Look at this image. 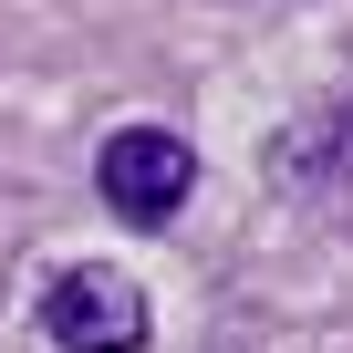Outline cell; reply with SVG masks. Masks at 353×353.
<instances>
[{
  "instance_id": "2",
  "label": "cell",
  "mask_w": 353,
  "mask_h": 353,
  "mask_svg": "<svg viewBox=\"0 0 353 353\" xmlns=\"http://www.w3.org/2000/svg\"><path fill=\"white\" fill-rule=\"evenodd\" d=\"M42 332L63 353H135L145 343V291L114 260H73V270L42 281Z\"/></svg>"
},
{
  "instance_id": "1",
  "label": "cell",
  "mask_w": 353,
  "mask_h": 353,
  "mask_svg": "<svg viewBox=\"0 0 353 353\" xmlns=\"http://www.w3.org/2000/svg\"><path fill=\"white\" fill-rule=\"evenodd\" d=\"M94 188L125 229H166L176 208L198 198V145L166 135V125H114L104 156H94Z\"/></svg>"
},
{
  "instance_id": "3",
  "label": "cell",
  "mask_w": 353,
  "mask_h": 353,
  "mask_svg": "<svg viewBox=\"0 0 353 353\" xmlns=\"http://www.w3.org/2000/svg\"><path fill=\"white\" fill-rule=\"evenodd\" d=\"M270 176H281V188H322V176H353V104H343V114H301V125L281 135Z\"/></svg>"
}]
</instances>
